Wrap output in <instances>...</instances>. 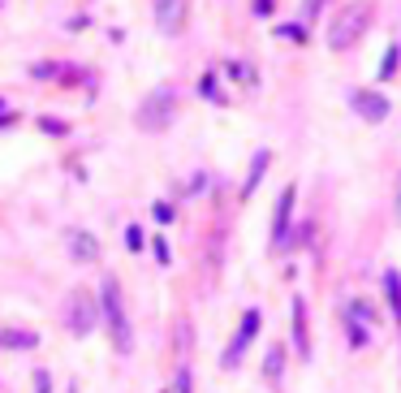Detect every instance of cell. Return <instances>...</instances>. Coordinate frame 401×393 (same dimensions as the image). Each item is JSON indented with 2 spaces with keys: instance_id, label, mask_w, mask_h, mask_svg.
Wrapping results in <instances>:
<instances>
[{
  "instance_id": "cell-9",
  "label": "cell",
  "mask_w": 401,
  "mask_h": 393,
  "mask_svg": "<svg viewBox=\"0 0 401 393\" xmlns=\"http://www.w3.org/2000/svg\"><path fill=\"white\" fill-rule=\"evenodd\" d=\"M289 216H293V186L281 190L277 220H272V247H285V238H289Z\"/></svg>"
},
{
  "instance_id": "cell-5",
  "label": "cell",
  "mask_w": 401,
  "mask_h": 393,
  "mask_svg": "<svg viewBox=\"0 0 401 393\" xmlns=\"http://www.w3.org/2000/svg\"><path fill=\"white\" fill-rule=\"evenodd\" d=\"M349 108H354L367 126H380V121L388 117V95H380V91H349Z\"/></svg>"
},
{
  "instance_id": "cell-17",
  "label": "cell",
  "mask_w": 401,
  "mask_h": 393,
  "mask_svg": "<svg viewBox=\"0 0 401 393\" xmlns=\"http://www.w3.org/2000/svg\"><path fill=\"white\" fill-rule=\"evenodd\" d=\"M349 346H367V329L349 320Z\"/></svg>"
},
{
  "instance_id": "cell-4",
  "label": "cell",
  "mask_w": 401,
  "mask_h": 393,
  "mask_svg": "<svg viewBox=\"0 0 401 393\" xmlns=\"http://www.w3.org/2000/svg\"><path fill=\"white\" fill-rule=\"evenodd\" d=\"M61 320H65V329H69L73 337H87V333L95 329V320H99V303L91 299L87 290H73V294H69V303H65V315H61Z\"/></svg>"
},
{
  "instance_id": "cell-13",
  "label": "cell",
  "mask_w": 401,
  "mask_h": 393,
  "mask_svg": "<svg viewBox=\"0 0 401 393\" xmlns=\"http://www.w3.org/2000/svg\"><path fill=\"white\" fill-rule=\"evenodd\" d=\"M0 341H5V346H13V350H35V346H39V337H35V333H22V329L5 333Z\"/></svg>"
},
{
  "instance_id": "cell-2",
  "label": "cell",
  "mask_w": 401,
  "mask_h": 393,
  "mask_svg": "<svg viewBox=\"0 0 401 393\" xmlns=\"http://www.w3.org/2000/svg\"><path fill=\"white\" fill-rule=\"evenodd\" d=\"M367 22H371V5H367V0H358V5H345V9L333 17V27H328V48L345 52L349 43H358V35L367 31Z\"/></svg>"
},
{
  "instance_id": "cell-19",
  "label": "cell",
  "mask_w": 401,
  "mask_h": 393,
  "mask_svg": "<svg viewBox=\"0 0 401 393\" xmlns=\"http://www.w3.org/2000/svg\"><path fill=\"white\" fill-rule=\"evenodd\" d=\"M125 247H130V251H138V247H143V229H138V225L125 229Z\"/></svg>"
},
{
  "instance_id": "cell-14",
  "label": "cell",
  "mask_w": 401,
  "mask_h": 393,
  "mask_svg": "<svg viewBox=\"0 0 401 393\" xmlns=\"http://www.w3.org/2000/svg\"><path fill=\"white\" fill-rule=\"evenodd\" d=\"M393 73H397V43H388L380 57V78H393Z\"/></svg>"
},
{
  "instance_id": "cell-16",
  "label": "cell",
  "mask_w": 401,
  "mask_h": 393,
  "mask_svg": "<svg viewBox=\"0 0 401 393\" xmlns=\"http://www.w3.org/2000/svg\"><path fill=\"white\" fill-rule=\"evenodd\" d=\"M263 367H268V376H272V380L281 376V346H277V350H268V363H263Z\"/></svg>"
},
{
  "instance_id": "cell-24",
  "label": "cell",
  "mask_w": 401,
  "mask_h": 393,
  "mask_svg": "<svg viewBox=\"0 0 401 393\" xmlns=\"http://www.w3.org/2000/svg\"><path fill=\"white\" fill-rule=\"evenodd\" d=\"M255 13H272V0H255Z\"/></svg>"
},
{
  "instance_id": "cell-7",
  "label": "cell",
  "mask_w": 401,
  "mask_h": 393,
  "mask_svg": "<svg viewBox=\"0 0 401 393\" xmlns=\"http://www.w3.org/2000/svg\"><path fill=\"white\" fill-rule=\"evenodd\" d=\"M156 27L164 35H177L186 27V0H156Z\"/></svg>"
},
{
  "instance_id": "cell-18",
  "label": "cell",
  "mask_w": 401,
  "mask_h": 393,
  "mask_svg": "<svg viewBox=\"0 0 401 393\" xmlns=\"http://www.w3.org/2000/svg\"><path fill=\"white\" fill-rule=\"evenodd\" d=\"M229 73H233V78H242V83H255V69H246L238 61H229Z\"/></svg>"
},
{
  "instance_id": "cell-22",
  "label": "cell",
  "mask_w": 401,
  "mask_h": 393,
  "mask_svg": "<svg viewBox=\"0 0 401 393\" xmlns=\"http://www.w3.org/2000/svg\"><path fill=\"white\" fill-rule=\"evenodd\" d=\"M173 393H190V372H186V367H182V376H177V389H173Z\"/></svg>"
},
{
  "instance_id": "cell-12",
  "label": "cell",
  "mask_w": 401,
  "mask_h": 393,
  "mask_svg": "<svg viewBox=\"0 0 401 393\" xmlns=\"http://www.w3.org/2000/svg\"><path fill=\"white\" fill-rule=\"evenodd\" d=\"M384 294H388V307H393L397 324H401V273H397V268H388V273H384Z\"/></svg>"
},
{
  "instance_id": "cell-23",
  "label": "cell",
  "mask_w": 401,
  "mask_h": 393,
  "mask_svg": "<svg viewBox=\"0 0 401 393\" xmlns=\"http://www.w3.org/2000/svg\"><path fill=\"white\" fill-rule=\"evenodd\" d=\"M156 220H173V208L168 203H156Z\"/></svg>"
},
{
  "instance_id": "cell-15",
  "label": "cell",
  "mask_w": 401,
  "mask_h": 393,
  "mask_svg": "<svg viewBox=\"0 0 401 393\" xmlns=\"http://www.w3.org/2000/svg\"><path fill=\"white\" fill-rule=\"evenodd\" d=\"M198 87H203L207 100H224V95H220V83H216V73H203V83H198Z\"/></svg>"
},
{
  "instance_id": "cell-10",
  "label": "cell",
  "mask_w": 401,
  "mask_h": 393,
  "mask_svg": "<svg viewBox=\"0 0 401 393\" xmlns=\"http://www.w3.org/2000/svg\"><path fill=\"white\" fill-rule=\"evenodd\" d=\"M293 346H298V359H311V337H307V303L293 299Z\"/></svg>"
},
{
  "instance_id": "cell-6",
  "label": "cell",
  "mask_w": 401,
  "mask_h": 393,
  "mask_svg": "<svg viewBox=\"0 0 401 393\" xmlns=\"http://www.w3.org/2000/svg\"><path fill=\"white\" fill-rule=\"evenodd\" d=\"M259 324H263V315H259L255 307H250V311L242 315V324H238V337H233V346H229V350H224V367H238V359H242V350L250 346V337H255V333H259Z\"/></svg>"
},
{
  "instance_id": "cell-1",
  "label": "cell",
  "mask_w": 401,
  "mask_h": 393,
  "mask_svg": "<svg viewBox=\"0 0 401 393\" xmlns=\"http://www.w3.org/2000/svg\"><path fill=\"white\" fill-rule=\"evenodd\" d=\"M99 311H104V320H108L112 346H117L121 355H130L134 333H130V320H125V307H121V285H117L112 277H104V285H99Z\"/></svg>"
},
{
  "instance_id": "cell-11",
  "label": "cell",
  "mask_w": 401,
  "mask_h": 393,
  "mask_svg": "<svg viewBox=\"0 0 401 393\" xmlns=\"http://www.w3.org/2000/svg\"><path fill=\"white\" fill-rule=\"evenodd\" d=\"M268 164H272V152H259V156H255V164H250V173H246V182H242V199H250V194L259 190L263 173H268Z\"/></svg>"
},
{
  "instance_id": "cell-8",
  "label": "cell",
  "mask_w": 401,
  "mask_h": 393,
  "mask_svg": "<svg viewBox=\"0 0 401 393\" xmlns=\"http://www.w3.org/2000/svg\"><path fill=\"white\" fill-rule=\"evenodd\" d=\"M65 242H69V255L78 259V264H95V259H99V238H95V234H87V229H69Z\"/></svg>"
},
{
  "instance_id": "cell-25",
  "label": "cell",
  "mask_w": 401,
  "mask_h": 393,
  "mask_svg": "<svg viewBox=\"0 0 401 393\" xmlns=\"http://www.w3.org/2000/svg\"><path fill=\"white\" fill-rule=\"evenodd\" d=\"M397 216H401V178H397Z\"/></svg>"
},
{
  "instance_id": "cell-21",
  "label": "cell",
  "mask_w": 401,
  "mask_h": 393,
  "mask_svg": "<svg viewBox=\"0 0 401 393\" xmlns=\"http://www.w3.org/2000/svg\"><path fill=\"white\" fill-rule=\"evenodd\" d=\"M156 259L168 264V242H164V238H156Z\"/></svg>"
},
{
  "instance_id": "cell-3",
  "label": "cell",
  "mask_w": 401,
  "mask_h": 393,
  "mask_svg": "<svg viewBox=\"0 0 401 393\" xmlns=\"http://www.w3.org/2000/svg\"><path fill=\"white\" fill-rule=\"evenodd\" d=\"M173 113H177V95H173V87H156V91L138 104V126L152 130V134H160V130H168Z\"/></svg>"
},
{
  "instance_id": "cell-20",
  "label": "cell",
  "mask_w": 401,
  "mask_h": 393,
  "mask_svg": "<svg viewBox=\"0 0 401 393\" xmlns=\"http://www.w3.org/2000/svg\"><path fill=\"white\" fill-rule=\"evenodd\" d=\"M35 393H52V376H48L43 367H39V372H35Z\"/></svg>"
}]
</instances>
